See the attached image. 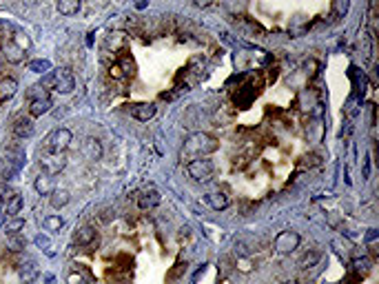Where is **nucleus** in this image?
Returning a JSON list of instances; mask_svg holds the SVG:
<instances>
[{
	"instance_id": "obj_29",
	"label": "nucleus",
	"mask_w": 379,
	"mask_h": 284,
	"mask_svg": "<svg viewBox=\"0 0 379 284\" xmlns=\"http://www.w3.org/2000/svg\"><path fill=\"white\" fill-rule=\"evenodd\" d=\"M351 264H353V269H355V271H359V273H366V271L370 269V264H373V262H370L368 258H355Z\"/></svg>"
},
{
	"instance_id": "obj_12",
	"label": "nucleus",
	"mask_w": 379,
	"mask_h": 284,
	"mask_svg": "<svg viewBox=\"0 0 379 284\" xmlns=\"http://www.w3.org/2000/svg\"><path fill=\"white\" fill-rule=\"evenodd\" d=\"M16 91H18V82H16V78H2V80H0V102L14 98Z\"/></svg>"
},
{
	"instance_id": "obj_11",
	"label": "nucleus",
	"mask_w": 379,
	"mask_h": 284,
	"mask_svg": "<svg viewBox=\"0 0 379 284\" xmlns=\"http://www.w3.org/2000/svg\"><path fill=\"white\" fill-rule=\"evenodd\" d=\"M31 133H34V120L31 118H16V122H14L16 138H29Z\"/></svg>"
},
{
	"instance_id": "obj_6",
	"label": "nucleus",
	"mask_w": 379,
	"mask_h": 284,
	"mask_svg": "<svg viewBox=\"0 0 379 284\" xmlns=\"http://www.w3.org/2000/svg\"><path fill=\"white\" fill-rule=\"evenodd\" d=\"M40 164H42V171L47 175H58L64 167H67V155L64 153H51V151H49Z\"/></svg>"
},
{
	"instance_id": "obj_9",
	"label": "nucleus",
	"mask_w": 379,
	"mask_h": 284,
	"mask_svg": "<svg viewBox=\"0 0 379 284\" xmlns=\"http://www.w3.org/2000/svg\"><path fill=\"white\" fill-rule=\"evenodd\" d=\"M2 56H5L9 63L18 65V63H22L24 60V49L20 47V44H16L14 40H9V43L2 44Z\"/></svg>"
},
{
	"instance_id": "obj_3",
	"label": "nucleus",
	"mask_w": 379,
	"mask_h": 284,
	"mask_svg": "<svg viewBox=\"0 0 379 284\" xmlns=\"http://www.w3.org/2000/svg\"><path fill=\"white\" fill-rule=\"evenodd\" d=\"M187 174L191 175L195 182H209L215 174V164L207 158H195V160H189L187 164Z\"/></svg>"
},
{
	"instance_id": "obj_14",
	"label": "nucleus",
	"mask_w": 379,
	"mask_h": 284,
	"mask_svg": "<svg viewBox=\"0 0 379 284\" xmlns=\"http://www.w3.org/2000/svg\"><path fill=\"white\" fill-rule=\"evenodd\" d=\"M69 200H71V196H69L67 189H53V191H51V207L53 209L67 207Z\"/></svg>"
},
{
	"instance_id": "obj_30",
	"label": "nucleus",
	"mask_w": 379,
	"mask_h": 284,
	"mask_svg": "<svg viewBox=\"0 0 379 284\" xmlns=\"http://www.w3.org/2000/svg\"><path fill=\"white\" fill-rule=\"evenodd\" d=\"M348 7H351V0H335V16L344 18L348 14Z\"/></svg>"
},
{
	"instance_id": "obj_2",
	"label": "nucleus",
	"mask_w": 379,
	"mask_h": 284,
	"mask_svg": "<svg viewBox=\"0 0 379 284\" xmlns=\"http://www.w3.org/2000/svg\"><path fill=\"white\" fill-rule=\"evenodd\" d=\"M40 87L44 89H53L58 93H71L76 89V78L69 71L67 67L56 69V71H47L40 80Z\"/></svg>"
},
{
	"instance_id": "obj_26",
	"label": "nucleus",
	"mask_w": 379,
	"mask_h": 284,
	"mask_svg": "<svg viewBox=\"0 0 379 284\" xmlns=\"http://www.w3.org/2000/svg\"><path fill=\"white\" fill-rule=\"evenodd\" d=\"M7 246H9L11 251H24V249H27V240H24L20 233H16V236L7 238Z\"/></svg>"
},
{
	"instance_id": "obj_27",
	"label": "nucleus",
	"mask_w": 379,
	"mask_h": 284,
	"mask_svg": "<svg viewBox=\"0 0 379 284\" xmlns=\"http://www.w3.org/2000/svg\"><path fill=\"white\" fill-rule=\"evenodd\" d=\"M27 98L29 100H40V98H51V96H49V89L40 87V85H34V87L27 91Z\"/></svg>"
},
{
	"instance_id": "obj_16",
	"label": "nucleus",
	"mask_w": 379,
	"mask_h": 284,
	"mask_svg": "<svg viewBox=\"0 0 379 284\" xmlns=\"http://www.w3.org/2000/svg\"><path fill=\"white\" fill-rule=\"evenodd\" d=\"M93 240H96V229H93V226H82V229H78L76 242L80 246H89Z\"/></svg>"
},
{
	"instance_id": "obj_5",
	"label": "nucleus",
	"mask_w": 379,
	"mask_h": 284,
	"mask_svg": "<svg viewBox=\"0 0 379 284\" xmlns=\"http://www.w3.org/2000/svg\"><path fill=\"white\" fill-rule=\"evenodd\" d=\"M299 233L297 231H291V229H286V231H279L277 236H275V242H273V246H275V251L277 253H293L295 249L299 246Z\"/></svg>"
},
{
	"instance_id": "obj_33",
	"label": "nucleus",
	"mask_w": 379,
	"mask_h": 284,
	"mask_svg": "<svg viewBox=\"0 0 379 284\" xmlns=\"http://www.w3.org/2000/svg\"><path fill=\"white\" fill-rule=\"evenodd\" d=\"M375 238H377V229H368V233H366V242H373Z\"/></svg>"
},
{
	"instance_id": "obj_36",
	"label": "nucleus",
	"mask_w": 379,
	"mask_h": 284,
	"mask_svg": "<svg viewBox=\"0 0 379 284\" xmlns=\"http://www.w3.org/2000/svg\"><path fill=\"white\" fill-rule=\"evenodd\" d=\"M47 284H53V275H47Z\"/></svg>"
},
{
	"instance_id": "obj_35",
	"label": "nucleus",
	"mask_w": 379,
	"mask_h": 284,
	"mask_svg": "<svg viewBox=\"0 0 379 284\" xmlns=\"http://www.w3.org/2000/svg\"><path fill=\"white\" fill-rule=\"evenodd\" d=\"M282 284H299L297 280H286V282H282Z\"/></svg>"
},
{
	"instance_id": "obj_19",
	"label": "nucleus",
	"mask_w": 379,
	"mask_h": 284,
	"mask_svg": "<svg viewBox=\"0 0 379 284\" xmlns=\"http://www.w3.org/2000/svg\"><path fill=\"white\" fill-rule=\"evenodd\" d=\"M22 207H24V200H22V196L20 193H14V196L7 200V216L9 218H16L20 211H22Z\"/></svg>"
},
{
	"instance_id": "obj_10",
	"label": "nucleus",
	"mask_w": 379,
	"mask_h": 284,
	"mask_svg": "<svg viewBox=\"0 0 379 284\" xmlns=\"http://www.w3.org/2000/svg\"><path fill=\"white\" fill-rule=\"evenodd\" d=\"M53 107L51 98H40V100H29V113L34 118H40L44 116V113H49Z\"/></svg>"
},
{
	"instance_id": "obj_17",
	"label": "nucleus",
	"mask_w": 379,
	"mask_h": 284,
	"mask_svg": "<svg viewBox=\"0 0 379 284\" xmlns=\"http://www.w3.org/2000/svg\"><path fill=\"white\" fill-rule=\"evenodd\" d=\"M207 202L211 204V209H215V211H224V209L229 207V196H226V193H209Z\"/></svg>"
},
{
	"instance_id": "obj_24",
	"label": "nucleus",
	"mask_w": 379,
	"mask_h": 284,
	"mask_svg": "<svg viewBox=\"0 0 379 284\" xmlns=\"http://www.w3.org/2000/svg\"><path fill=\"white\" fill-rule=\"evenodd\" d=\"M319 260H322V253H319V251H311V253H306L302 260H299V269H311V266H315Z\"/></svg>"
},
{
	"instance_id": "obj_25",
	"label": "nucleus",
	"mask_w": 379,
	"mask_h": 284,
	"mask_svg": "<svg viewBox=\"0 0 379 284\" xmlns=\"http://www.w3.org/2000/svg\"><path fill=\"white\" fill-rule=\"evenodd\" d=\"M29 71L44 76L47 71H51V63H49V60H31V63H29Z\"/></svg>"
},
{
	"instance_id": "obj_28",
	"label": "nucleus",
	"mask_w": 379,
	"mask_h": 284,
	"mask_svg": "<svg viewBox=\"0 0 379 284\" xmlns=\"http://www.w3.org/2000/svg\"><path fill=\"white\" fill-rule=\"evenodd\" d=\"M36 244H38V249H42L47 255H53V246H51V240H49V236H44V233H38V236H36Z\"/></svg>"
},
{
	"instance_id": "obj_8",
	"label": "nucleus",
	"mask_w": 379,
	"mask_h": 284,
	"mask_svg": "<svg viewBox=\"0 0 379 284\" xmlns=\"http://www.w3.org/2000/svg\"><path fill=\"white\" fill-rule=\"evenodd\" d=\"M155 105H151V102H140V105H133L131 107V116L135 118V120L140 122H149L151 118L155 116Z\"/></svg>"
},
{
	"instance_id": "obj_4",
	"label": "nucleus",
	"mask_w": 379,
	"mask_h": 284,
	"mask_svg": "<svg viewBox=\"0 0 379 284\" xmlns=\"http://www.w3.org/2000/svg\"><path fill=\"white\" fill-rule=\"evenodd\" d=\"M73 140V133L69 129H56L49 133L47 138V149L51 151V153H64V151L69 149V145H71Z\"/></svg>"
},
{
	"instance_id": "obj_37",
	"label": "nucleus",
	"mask_w": 379,
	"mask_h": 284,
	"mask_svg": "<svg viewBox=\"0 0 379 284\" xmlns=\"http://www.w3.org/2000/svg\"><path fill=\"white\" fill-rule=\"evenodd\" d=\"M2 216H5V213H2ZM2 216H0V226H2Z\"/></svg>"
},
{
	"instance_id": "obj_32",
	"label": "nucleus",
	"mask_w": 379,
	"mask_h": 284,
	"mask_svg": "<svg viewBox=\"0 0 379 284\" xmlns=\"http://www.w3.org/2000/svg\"><path fill=\"white\" fill-rule=\"evenodd\" d=\"M370 178V155H366V160H364V180H368Z\"/></svg>"
},
{
	"instance_id": "obj_20",
	"label": "nucleus",
	"mask_w": 379,
	"mask_h": 284,
	"mask_svg": "<svg viewBox=\"0 0 379 284\" xmlns=\"http://www.w3.org/2000/svg\"><path fill=\"white\" fill-rule=\"evenodd\" d=\"M36 275H38V269H36L34 262H27V264H20V280H22L24 284L34 282Z\"/></svg>"
},
{
	"instance_id": "obj_22",
	"label": "nucleus",
	"mask_w": 379,
	"mask_h": 284,
	"mask_svg": "<svg viewBox=\"0 0 379 284\" xmlns=\"http://www.w3.org/2000/svg\"><path fill=\"white\" fill-rule=\"evenodd\" d=\"M42 224H44V229H47V231L56 233V231H60V229L64 226V220L60 216H47L42 220Z\"/></svg>"
},
{
	"instance_id": "obj_21",
	"label": "nucleus",
	"mask_w": 379,
	"mask_h": 284,
	"mask_svg": "<svg viewBox=\"0 0 379 284\" xmlns=\"http://www.w3.org/2000/svg\"><path fill=\"white\" fill-rule=\"evenodd\" d=\"M7 160L11 162V171H14V174H18V171H20V167H22V162H24V151H22V149H14V151H9Z\"/></svg>"
},
{
	"instance_id": "obj_15",
	"label": "nucleus",
	"mask_w": 379,
	"mask_h": 284,
	"mask_svg": "<svg viewBox=\"0 0 379 284\" xmlns=\"http://www.w3.org/2000/svg\"><path fill=\"white\" fill-rule=\"evenodd\" d=\"M82 7V0H58V11L63 16H73L78 14Z\"/></svg>"
},
{
	"instance_id": "obj_23",
	"label": "nucleus",
	"mask_w": 379,
	"mask_h": 284,
	"mask_svg": "<svg viewBox=\"0 0 379 284\" xmlns=\"http://www.w3.org/2000/svg\"><path fill=\"white\" fill-rule=\"evenodd\" d=\"M22 229H24V220L22 218H18V216L11 218L9 222H5V233L7 236H16V233H20Z\"/></svg>"
},
{
	"instance_id": "obj_31",
	"label": "nucleus",
	"mask_w": 379,
	"mask_h": 284,
	"mask_svg": "<svg viewBox=\"0 0 379 284\" xmlns=\"http://www.w3.org/2000/svg\"><path fill=\"white\" fill-rule=\"evenodd\" d=\"M120 71L125 73V76H133V71H135V65H133V60L131 58H125L120 63Z\"/></svg>"
},
{
	"instance_id": "obj_13",
	"label": "nucleus",
	"mask_w": 379,
	"mask_h": 284,
	"mask_svg": "<svg viewBox=\"0 0 379 284\" xmlns=\"http://www.w3.org/2000/svg\"><path fill=\"white\" fill-rule=\"evenodd\" d=\"M82 149H84V153H86V158L89 160H100L102 158V145H100V140L98 138H86Z\"/></svg>"
},
{
	"instance_id": "obj_1",
	"label": "nucleus",
	"mask_w": 379,
	"mask_h": 284,
	"mask_svg": "<svg viewBox=\"0 0 379 284\" xmlns=\"http://www.w3.org/2000/svg\"><path fill=\"white\" fill-rule=\"evenodd\" d=\"M217 147H220V142H217V138H213V135L209 133H193L187 138V142H184V149H182V160H195V158H204V155L213 153V151H217Z\"/></svg>"
},
{
	"instance_id": "obj_7",
	"label": "nucleus",
	"mask_w": 379,
	"mask_h": 284,
	"mask_svg": "<svg viewBox=\"0 0 379 284\" xmlns=\"http://www.w3.org/2000/svg\"><path fill=\"white\" fill-rule=\"evenodd\" d=\"M160 200H162V196H160L158 189L149 187V189H144V191L138 196V207L142 209V211H149V209H155V207H158Z\"/></svg>"
},
{
	"instance_id": "obj_18",
	"label": "nucleus",
	"mask_w": 379,
	"mask_h": 284,
	"mask_svg": "<svg viewBox=\"0 0 379 284\" xmlns=\"http://www.w3.org/2000/svg\"><path fill=\"white\" fill-rule=\"evenodd\" d=\"M34 187H36V191L40 193V196H51V191H53V178L51 175H40V178H36V182H34Z\"/></svg>"
},
{
	"instance_id": "obj_34",
	"label": "nucleus",
	"mask_w": 379,
	"mask_h": 284,
	"mask_svg": "<svg viewBox=\"0 0 379 284\" xmlns=\"http://www.w3.org/2000/svg\"><path fill=\"white\" fill-rule=\"evenodd\" d=\"M5 213V202H2V197H0V216Z\"/></svg>"
}]
</instances>
